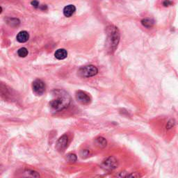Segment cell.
<instances>
[{
    "mask_svg": "<svg viewBox=\"0 0 178 178\" xmlns=\"http://www.w3.org/2000/svg\"><path fill=\"white\" fill-rule=\"evenodd\" d=\"M162 5L164 7H169L173 5V2L171 0H164V2H162Z\"/></svg>",
    "mask_w": 178,
    "mask_h": 178,
    "instance_id": "2e32d148",
    "label": "cell"
},
{
    "mask_svg": "<svg viewBox=\"0 0 178 178\" xmlns=\"http://www.w3.org/2000/svg\"><path fill=\"white\" fill-rule=\"evenodd\" d=\"M70 103V98L68 94L61 93L56 99L52 100L49 102V105L53 110L59 111L66 108Z\"/></svg>",
    "mask_w": 178,
    "mask_h": 178,
    "instance_id": "7a4b0ae2",
    "label": "cell"
},
{
    "mask_svg": "<svg viewBox=\"0 0 178 178\" xmlns=\"http://www.w3.org/2000/svg\"><path fill=\"white\" fill-rule=\"evenodd\" d=\"M95 143H96L97 146H98L100 148H105L106 146V144H107V142H106V140L103 137H98L96 139L95 141Z\"/></svg>",
    "mask_w": 178,
    "mask_h": 178,
    "instance_id": "7c38bea8",
    "label": "cell"
},
{
    "mask_svg": "<svg viewBox=\"0 0 178 178\" xmlns=\"http://www.w3.org/2000/svg\"><path fill=\"white\" fill-rule=\"evenodd\" d=\"M76 11V7L74 5H68L63 8V14L66 17H71L75 13Z\"/></svg>",
    "mask_w": 178,
    "mask_h": 178,
    "instance_id": "9c48e42d",
    "label": "cell"
},
{
    "mask_svg": "<svg viewBox=\"0 0 178 178\" xmlns=\"http://www.w3.org/2000/svg\"><path fill=\"white\" fill-rule=\"evenodd\" d=\"M120 41V32L115 26H110L107 29V45L111 53L116 49Z\"/></svg>",
    "mask_w": 178,
    "mask_h": 178,
    "instance_id": "6da1fadb",
    "label": "cell"
},
{
    "mask_svg": "<svg viewBox=\"0 0 178 178\" xmlns=\"http://www.w3.org/2000/svg\"><path fill=\"white\" fill-rule=\"evenodd\" d=\"M89 155H90V152H89V151L87 150H83L81 152V156L82 158H86V157H88Z\"/></svg>",
    "mask_w": 178,
    "mask_h": 178,
    "instance_id": "e0dca14e",
    "label": "cell"
},
{
    "mask_svg": "<svg viewBox=\"0 0 178 178\" xmlns=\"http://www.w3.org/2000/svg\"><path fill=\"white\" fill-rule=\"evenodd\" d=\"M66 159L68 160L69 162H75L77 161V156L75 155H74V154H68L66 157Z\"/></svg>",
    "mask_w": 178,
    "mask_h": 178,
    "instance_id": "5bb4252c",
    "label": "cell"
},
{
    "mask_svg": "<svg viewBox=\"0 0 178 178\" xmlns=\"http://www.w3.org/2000/svg\"><path fill=\"white\" fill-rule=\"evenodd\" d=\"M68 143V138L66 135L62 136L56 145V148L59 152H63L66 149Z\"/></svg>",
    "mask_w": 178,
    "mask_h": 178,
    "instance_id": "52a82bcc",
    "label": "cell"
},
{
    "mask_svg": "<svg viewBox=\"0 0 178 178\" xmlns=\"http://www.w3.org/2000/svg\"><path fill=\"white\" fill-rule=\"evenodd\" d=\"M175 125H176V120L174 119H171L168 121L166 127L167 129H171L173 128V127H174Z\"/></svg>",
    "mask_w": 178,
    "mask_h": 178,
    "instance_id": "9a60e30c",
    "label": "cell"
},
{
    "mask_svg": "<svg viewBox=\"0 0 178 178\" xmlns=\"http://www.w3.org/2000/svg\"><path fill=\"white\" fill-rule=\"evenodd\" d=\"M16 38L19 43H25L29 40V34L27 31H22L19 32V34L17 35Z\"/></svg>",
    "mask_w": 178,
    "mask_h": 178,
    "instance_id": "ba28073f",
    "label": "cell"
},
{
    "mask_svg": "<svg viewBox=\"0 0 178 178\" xmlns=\"http://www.w3.org/2000/svg\"><path fill=\"white\" fill-rule=\"evenodd\" d=\"M32 88L34 93L38 96H41L45 91V84L40 79L35 80L32 84Z\"/></svg>",
    "mask_w": 178,
    "mask_h": 178,
    "instance_id": "277c9868",
    "label": "cell"
},
{
    "mask_svg": "<svg viewBox=\"0 0 178 178\" xmlns=\"http://www.w3.org/2000/svg\"><path fill=\"white\" fill-rule=\"evenodd\" d=\"M17 54H18V56H20V57H26L28 54V50L27 49L25 48V47H22V48L18 49Z\"/></svg>",
    "mask_w": 178,
    "mask_h": 178,
    "instance_id": "4fadbf2b",
    "label": "cell"
},
{
    "mask_svg": "<svg viewBox=\"0 0 178 178\" xmlns=\"http://www.w3.org/2000/svg\"><path fill=\"white\" fill-rule=\"evenodd\" d=\"M141 24L143 25V26H145V27L150 29L152 28L154 25H155V21H154L152 19L145 18L141 20Z\"/></svg>",
    "mask_w": 178,
    "mask_h": 178,
    "instance_id": "8fae6325",
    "label": "cell"
},
{
    "mask_svg": "<svg viewBox=\"0 0 178 178\" xmlns=\"http://www.w3.org/2000/svg\"><path fill=\"white\" fill-rule=\"evenodd\" d=\"M97 73H98V70H97V68L96 66H93V65L82 67L79 70V75L81 77H93L96 75Z\"/></svg>",
    "mask_w": 178,
    "mask_h": 178,
    "instance_id": "3957f363",
    "label": "cell"
},
{
    "mask_svg": "<svg viewBox=\"0 0 178 178\" xmlns=\"http://www.w3.org/2000/svg\"><path fill=\"white\" fill-rule=\"evenodd\" d=\"M31 4L34 6V7H35V8H37L38 7V1H36V0H34L33 2H31Z\"/></svg>",
    "mask_w": 178,
    "mask_h": 178,
    "instance_id": "ac0fdd59",
    "label": "cell"
},
{
    "mask_svg": "<svg viewBox=\"0 0 178 178\" xmlns=\"http://www.w3.org/2000/svg\"><path fill=\"white\" fill-rule=\"evenodd\" d=\"M76 99L82 105H88L91 102V98L88 93L84 91H79L76 93Z\"/></svg>",
    "mask_w": 178,
    "mask_h": 178,
    "instance_id": "8992f818",
    "label": "cell"
},
{
    "mask_svg": "<svg viewBox=\"0 0 178 178\" xmlns=\"http://www.w3.org/2000/svg\"><path fill=\"white\" fill-rule=\"evenodd\" d=\"M55 57L59 60L66 59L68 56V52L65 49H59L54 53Z\"/></svg>",
    "mask_w": 178,
    "mask_h": 178,
    "instance_id": "30bf717a",
    "label": "cell"
},
{
    "mask_svg": "<svg viewBox=\"0 0 178 178\" xmlns=\"http://www.w3.org/2000/svg\"><path fill=\"white\" fill-rule=\"evenodd\" d=\"M118 165V160L114 157H109L102 163V167L106 170H114L116 168Z\"/></svg>",
    "mask_w": 178,
    "mask_h": 178,
    "instance_id": "5b68a950",
    "label": "cell"
}]
</instances>
